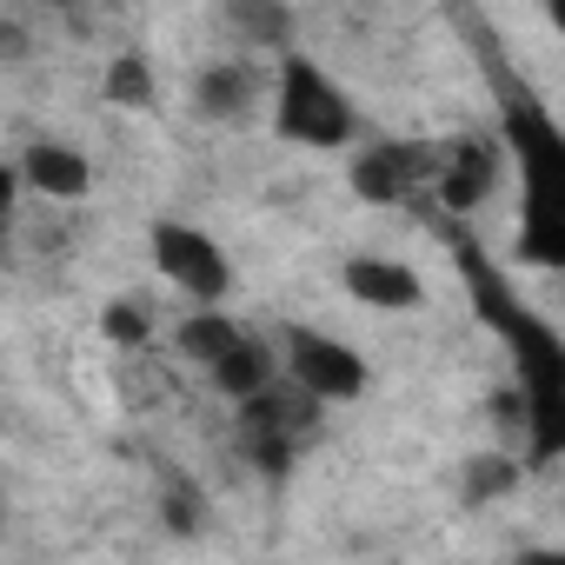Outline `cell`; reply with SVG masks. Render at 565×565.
<instances>
[{"label": "cell", "instance_id": "cell-9", "mask_svg": "<svg viewBox=\"0 0 565 565\" xmlns=\"http://www.w3.org/2000/svg\"><path fill=\"white\" fill-rule=\"evenodd\" d=\"M340 279H347V294L360 307H373V313H413L426 300V279L406 259H393V253H353Z\"/></svg>", "mask_w": 565, "mask_h": 565}, {"label": "cell", "instance_id": "cell-7", "mask_svg": "<svg viewBox=\"0 0 565 565\" xmlns=\"http://www.w3.org/2000/svg\"><path fill=\"white\" fill-rule=\"evenodd\" d=\"M273 114V74L253 54H220L193 74V120L206 127H246Z\"/></svg>", "mask_w": 565, "mask_h": 565}, {"label": "cell", "instance_id": "cell-8", "mask_svg": "<svg viewBox=\"0 0 565 565\" xmlns=\"http://www.w3.org/2000/svg\"><path fill=\"white\" fill-rule=\"evenodd\" d=\"M505 160H512L505 134H452V140H439V186H433V200L446 213H479V200H492Z\"/></svg>", "mask_w": 565, "mask_h": 565}, {"label": "cell", "instance_id": "cell-12", "mask_svg": "<svg viewBox=\"0 0 565 565\" xmlns=\"http://www.w3.org/2000/svg\"><path fill=\"white\" fill-rule=\"evenodd\" d=\"M107 107H153V67H147V54H114L107 61Z\"/></svg>", "mask_w": 565, "mask_h": 565}, {"label": "cell", "instance_id": "cell-5", "mask_svg": "<svg viewBox=\"0 0 565 565\" xmlns=\"http://www.w3.org/2000/svg\"><path fill=\"white\" fill-rule=\"evenodd\" d=\"M147 246H153L160 279H173V287H180L193 307H226V294H233V259H226V246H220L206 226L153 220Z\"/></svg>", "mask_w": 565, "mask_h": 565}, {"label": "cell", "instance_id": "cell-16", "mask_svg": "<svg viewBox=\"0 0 565 565\" xmlns=\"http://www.w3.org/2000/svg\"><path fill=\"white\" fill-rule=\"evenodd\" d=\"M545 21H552V28L565 34V0H552V8H545Z\"/></svg>", "mask_w": 565, "mask_h": 565}, {"label": "cell", "instance_id": "cell-3", "mask_svg": "<svg viewBox=\"0 0 565 565\" xmlns=\"http://www.w3.org/2000/svg\"><path fill=\"white\" fill-rule=\"evenodd\" d=\"M239 413V446H246V459L266 472V479H279V472H294V459L320 439V399H307L287 373H279L259 399H246V406H233Z\"/></svg>", "mask_w": 565, "mask_h": 565}, {"label": "cell", "instance_id": "cell-15", "mask_svg": "<svg viewBox=\"0 0 565 565\" xmlns=\"http://www.w3.org/2000/svg\"><path fill=\"white\" fill-rule=\"evenodd\" d=\"M519 565H565V545H525Z\"/></svg>", "mask_w": 565, "mask_h": 565}, {"label": "cell", "instance_id": "cell-6", "mask_svg": "<svg viewBox=\"0 0 565 565\" xmlns=\"http://www.w3.org/2000/svg\"><path fill=\"white\" fill-rule=\"evenodd\" d=\"M353 193L373 200V206H399V200H419L439 186V140H373L353 153L347 167Z\"/></svg>", "mask_w": 565, "mask_h": 565}, {"label": "cell", "instance_id": "cell-13", "mask_svg": "<svg viewBox=\"0 0 565 565\" xmlns=\"http://www.w3.org/2000/svg\"><path fill=\"white\" fill-rule=\"evenodd\" d=\"M519 486V466L512 459H472L466 466V499H499Z\"/></svg>", "mask_w": 565, "mask_h": 565}, {"label": "cell", "instance_id": "cell-1", "mask_svg": "<svg viewBox=\"0 0 565 565\" xmlns=\"http://www.w3.org/2000/svg\"><path fill=\"white\" fill-rule=\"evenodd\" d=\"M505 153L519 160V259L525 266H558L565 273V127L519 87H505L499 114Z\"/></svg>", "mask_w": 565, "mask_h": 565}, {"label": "cell", "instance_id": "cell-14", "mask_svg": "<svg viewBox=\"0 0 565 565\" xmlns=\"http://www.w3.org/2000/svg\"><path fill=\"white\" fill-rule=\"evenodd\" d=\"M107 333H114V340H127V347H140V340H147V320H140V307H134V300L107 307Z\"/></svg>", "mask_w": 565, "mask_h": 565}, {"label": "cell", "instance_id": "cell-2", "mask_svg": "<svg viewBox=\"0 0 565 565\" xmlns=\"http://www.w3.org/2000/svg\"><path fill=\"white\" fill-rule=\"evenodd\" d=\"M273 134L313 153H333L360 140V107L313 54L279 47L273 54Z\"/></svg>", "mask_w": 565, "mask_h": 565}, {"label": "cell", "instance_id": "cell-10", "mask_svg": "<svg viewBox=\"0 0 565 565\" xmlns=\"http://www.w3.org/2000/svg\"><path fill=\"white\" fill-rule=\"evenodd\" d=\"M21 180H28L41 200H87L94 167H87V153L67 147V140H34V147L21 153Z\"/></svg>", "mask_w": 565, "mask_h": 565}, {"label": "cell", "instance_id": "cell-11", "mask_svg": "<svg viewBox=\"0 0 565 565\" xmlns=\"http://www.w3.org/2000/svg\"><path fill=\"white\" fill-rule=\"evenodd\" d=\"M239 347H246V333H239V320H226L220 307H200V313L180 327V353H186L200 373H213V366H220L226 353H239Z\"/></svg>", "mask_w": 565, "mask_h": 565}, {"label": "cell", "instance_id": "cell-4", "mask_svg": "<svg viewBox=\"0 0 565 565\" xmlns=\"http://www.w3.org/2000/svg\"><path fill=\"white\" fill-rule=\"evenodd\" d=\"M279 373L320 406H353L373 386L366 353L347 347L340 333H320V327H287V340H279Z\"/></svg>", "mask_w": 565, "mask_h": 565}]
</instances>
